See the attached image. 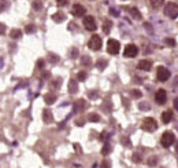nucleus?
Masks as SVG:
<instances>
[{
	"label": "nucleus",
	"mask_w": 178,
	"mask_h": 168,
	"mask_svg": "<svg viewBox=\"0 0 178 168\" xmlns=\"http://www.w3.org/2000/svg\"><path fill=\"white\" fill-rule=\"evenodd\" d=\"M78 91V84H77V80H73L71 79L69 81V93L70 94H77Z\"/></svg>",
	"instance_id": "15"
},
{
	"label": "nucleus",
	"mask_w": 178,
	"mask_h": 168,
	"mask_svg": "<svg viewBox=\"0 0 178 168\" xmlns=\"http://www.w3.org/2000/svg\"><path fill=\"white\" fill-rule=\"evenodd\" d=\"M163 1H165V0H149V4H151L154 8H159V7L163 4Z\"/></svg>",
	"instance_id": "23"
},
{
	"label": "nucleus",
	"mask_w": 178,
	"mask_h": 168,
	"mask_svg": "<svg viewBox=\"0 0 178 168\" xmlns=\"http://www.w3.org/2000/svg\"><path fill=\"white\" fill-rule=\"evenodd\" d=\"M174 142H175V135L173 134L171 131L163 132V135H162V138H160V143L163 148H170Z\"/></svg>",
	"instance_id": "1"
},
{
	"label": "nucleus",
	"mask_w": 178,
	"mask_h": 168,
	"mask_svg": "<svg viewBox=\"0 0 178 168\" xmlns=\"http://www.w3.org/2000/svg\"><path fill=\"white\" fill-rule=\"evenodd\" d=\"M33 8H34V10H41V8H43V4H41V1H38V0L33 1Z\"/></svg>",
	"instance_id": "31"
},
{
	"label": "nucleus",
	"mask_w": 178,
	"mask_h": 168,
	"mask_svg": "<svg viewBox=\"0 0 178 168\" xmlns=\"http://www.w3.org/2000/svg\"><path fill=\"white\" fill-rule=\"evenodd\" d=\"M96 66H97L99 70H104V68L107 66V61H104V59H99V61L96 62Z\"/></svg>",
	"instance_id": "22"
},
{
	"label": "nucleus",
	"mask_w": 178,
	"mask_h": 168,
	"mask_svg": "<svg viewBox=\"0 0 178 168\" xmlns=\"http://www.w3.org/2000/svg\"><path fill=\"white\" fill-rule=\"evenodd\" d=\"M141 128L144 131H147V132H154V131L158 128V123H156L155 119H152V117H147V119H144V121H143Z\"/></svg>",
	"instance_id": "3"
},
{
	"label": "nucleus",
	"mask_w": 178,
	"mask_h": 168,
	"mask_svg": "<svg viewBox=\"0 0 178 168\" xmlns=\"http://www.w3.org/2000/svg\"><path fill=\"white\" fill-rule=\"evenodd\" d=\"M158 164V158L156 157H149L148 158V165H151V167H154V165Z\"/></svg>",
	"instance_id": "29"
},
{
	"label": "nucleus",
	"mask_w": 178,
	"mask_h": 168,
	"mask_svg": "<svg viewBox=\"0 0 178 168\" xmlns=\"http://www.w3.org/2000/svg\"><path fill=\"white\" fill-rule=\"evenodd\" d=\"M84 26H85V29L89 32L96 31V21H95V18L92 17V15H86V17L84 18Z\"/></svg>",
	"instance_id": "7"
},
{
	"label": "nucleus",
	"mask_w": 178,
	"mask_h": 168,
	"mask_svg": "<svg viewBox=\"0 0 178 168\" xmlns=\"http://www.w3.org/2000/svg\"><path fill=\"white\" fill-rule=\"evenodd\" d=\"M171 119H173V112L171 110H166V112L162 113V121H163L165 124H168L170 121H171Z\"/></svg>",
	"instance_id": "13"
},
{
	"label": "nucleus",
	"mask_w": 178,
	"mask_h": 168,
	"mask_svg": "<svg viewBox=\"0 0 178 168\" xmlns=\"http://www.w3.org/2000/svg\"><path fill=\"white\" fill-rule=\"evenodd\" d=\"M71 14L74 17H82L85 14V8L81 4H74L73 6V10H71Z\"/></svg>",
	"instance_id": "11"
},
{
	"label": "nucleus",
	"mask_w": 178,
	"mask_h": 168,
	"mask_svg": "<svg viewBox=\"0 0 178 168\" xmlns=\"http://www.w3.org/2000/svg\"><path fill=\"white\" fill-rule=\"evenodd\" d=\"M43 120H44V123H47V124H49V123L54 121V116H52V113H51L49 109H44L43 110Z\"/></svg>",
	"instance_id": "12"
},
{
	"label": "nucleus",
	"mask_w": 178,
	"mask_h": 168,
	"mask_svg": "<svg viewBox=\"0 0 178 168\" xmlns=\"http://www.w3.org/2000/svg\"><path fill=\"white\" fill-rule=\"evenodd\" d=\"M110 14L111 15H114V17H118V15H119V11L115 10V8H110Z\"/></svg>",
	"instance_id": "38"
},
{
	"label": "nucleus",
	"mask_w": 178,
	"mask_h": 168,
	"mask_svg": "<svg viewBox=\"0 0 178 168\" xmlns=\"http://www.w3.org/2000/svg\"><path fill=\"white\" fill-rule=\"evenodd\" d=\"M81 63H82L84 66H91V65H92L91 57H89V55H84V57L81 58Z\"/></svg>",
	"instance_id": "21"
},
{
	"label": "nucleus",
	"mask_w": 178,
	"mask_h": 168,
	"mask_svg": "<svg viewBox=\"0 0 178 168\" xmlns=\"http://www.w3.org/2000/svg\"><path fill=\"white\" fill-rule=\"evenodd\" d=\"M119 48H121V44L119 41L115 40V39H110L107 41V51L110 52L111 55H117L119 52Z\"/></svg>",
	"instance_id": "5"
},
{
	"label": "nucleus",
	"mask_w": 178,
	"mask_h": 168,
	"mask_svg": "<svg viewBox=\"0 0 178 168\" xmlns=\"http://www.w3.org/2000/svg\"><path fill=\"white\" fill-rule=\"evenodd\" d=\"M44 99H45L47 105H52V103L55 102V99H56V95H55V94H47V95L44 96Z\"/></svg>",
	"instance_id": "18"
},
{
	"label": "nucleus",
	"mask_w": 178,
	"mask_h": 168,
	"mask_svg": "<svg viewBox=\"0 0 178 168\" xmlns=\"http://www.w3.org/2000/svg\"><path fill=\"white\" fill-rule=\"evenodd\" d=\"M155 101H156L158 105H165V103L167 102V94H166L165 90L156 91V94H155Z\"/></svg>",
	"instance_id": "9"
},
{
	"label": "nucleus",
	"mask_w": 178,
	"mask_h": 168,
	"mask_svg": "<svg viewBox=\"0 0 178 168\" xmlns=\"http://www.w3.org/2000/svg\"><path fill=\"white\" fill-rule=\"evenodd\" d=\"M88 120L92 121V123H99L100 121V116L97 113H89L88 114Z\"/></svg>",
	"instance_id": "20"
},
{
	"label": "nucleus",
	"mask_w": 178,
	"mask_h": 168,
	"mask_svg": "<svg viewBox=\"0 0 178 168\" xmlns=\"http://www.w3.org/2000/svg\"><path fill=\"white\" fill-rule=\"evenodd\" d=\"M131 95L134 96V98H141V93H140L138 90H133V91H131Z\"/></svg>",
	"instance_id": "36"
},
{
	"label": "nucleus",
	"mask_w": 178,
	"mask_h": 168,
	"mask_svg": "<svg viewBox=\"0 0 178 168\" xmlns=\"http://www.w3.org/2000/svg\"><path fill=\"white\" fill-rule=\"evenodd\" d=\"M138 52V48L136 44H128L126 46V48H125V52L123 55L126 57V58H134L136 55H137Z\"/></svg>",
	"instance_id": "8"
},
{
	"label": "nucleus",
	"mask_w": 178,
	"mask_h": 168,
	"mask_svg": "<svg viewBox=\"0 0 178 168\" xmlns=\"http://www.w3.org/2000/svg\"><path fill=\"white\" fill-rule=\"evenodd\" d=\"M111 28H112V22H111L110 19H106L104 24H103V32H104L106 34H108L111 32Z\"/></svg>",
	"instance_id": "16"
},
{
	"label": "nucleus",
	"mask_w": 178,
	"mask_h": 168,
	"mask_svg": "<svg viewBox=\"0 0 178 168\" xmlns=\"http://www.w3.org/2000/svg\"><path fill=\"white\" fill-rule=\"evenodd\" d=\"M25 32H26V33H34V32H36V26H34V25H27V26L25 28Z\"/></svg>",
	"instance_id": "27"
},
{
	"label": "nucleus",
	"mask_w": 178,
	"mask_h": 168,
	"mask_svg": "<svg viewBox=\"0 0 178 168\" xmlns=\"http://www.w3.org/2000/svg\"><path fill=\"white\" fill-rule=\"evenodd\" d=\"M110 152H111V145L108 143V142H106V145L103 146V149H101V153L106 156V155H108Z\"/></svg>",
	"instance_id": "25"
},
{
	"label": "nucleus",
	"mask_w": 178,
	"mask_h": 168,
	"mask_svg": "<svg viewBox=\"0 0 178 168\" xmlns=\"http://www.w3.org/2000/svg\"><path fill=\"white\" fill-rule=\"evenodd\" d=\"M141 160H143V157H141L140 153H133V161H134V163H140Z\"/></svg>",
	"instance_id": "30"
},
{
	"label": "nucleus",
	"mask_w": 178,
	"mask_h": 168,
	"mask_svg": "<svg viewBox=\"0 0 178 168\" xmlns=\"http://www.w3.org/2000/svg\"><path fill=\"white\" fill-rule=\"evenodd\" d=\"M37 66L40 69H43L44 68V59H38V61H37Z\"/></svg>",
	"instance_id": "39"
},
{
	"label": "nucleus",
	"mask_w": 178,
	"mask_h": 168,
	"mask_svg": "<svg viewBox=\"0 0 178 168\" xmlns=\"http://www.w3.org/2000/svg\"><path fill=\"white\" fill-rule=\"evenodd\" d=\"M165 43L168 46V47H174V46H175V40H174V39H165Z\"/></svg>",
	"instance_id": "32"
},
{
	"label": "nucleus",
	"mask_w": 178,
	"mask_h": 168,
	"mask_svg": "<svg viewBox=\"0 0 178 168\" xmlns=\"http://www.w3.org/2000/svg\"><path fill=\"white\" fill-rule=\"evenodd\" d=\"M138 108H140V109H143V110H149V109H151V106H149L148 103H140V105H138Z\"/></svg>",
	"instance_id": "35"
},
{
	"label": "nucleus",
	"mask_w": 178,
	"mask_h": 168,
	"mask_svg": "<svg viewBox=\"0 0 178 168\" xmlns=\"http://www.w3.org/2000/svg\"><path fill=\"white\" fill-rule=\"evenodd\" d=\"M77 77H78V80H80V81H85V80H86V77H88V73L86 72H80Z\"/></svg>",
	"instance_id": "26"
},
{
	"label": "nucleus",
	"mask_w": 178,
	"mask_h": 168,
	"mask_svg": "<svg viewBox=\"0 0 178 168\" xmlns=\"http://www.w3.org/2000/svg\"><path fill=\"white\" fill-rule=\"evenodd\" d=\"M121 142H122V145H123V146H128V148H130V146H131L130 139H128V138H125V137L121 139Z\"/></svg>",
	"instance_id": "33"
},
{
	"label": "nucleus",
	"mask_w": 178,
	"mask_h": 168,
	"mask_svg": "<svg viewBox=\"0 0 178 168\" xmlns=\"http://www.w3.org/2000/svg\"><path fill=\"white\" fill-rule=\"evenodd\" d=\"M58 4H59V6H66V4H67V0H58Z\"/></svg>",
	"instance_id": "40"
},
{
	"label": "nucleus",
	"mask_w": 178,
	"mask_h": 168,
	"mask_svg": "<svg viewBox=\"0 0 178 168\" xmlns=\"http://www.w3.org/2000/svg\"><path fill=\"white\" fill-rule=\"evenodd\" d=\"M10 36L13 39H19L21 36H22V32H21L19 29H13V31H11V33H10Z\"/></svg>",
	"instance_id": "24"
},
{
	"label": "nucleus",
	"mask_w": 178,
	"mask_h": 168,
	"mask_svg": "<svg viewBox=\"0 0 178 168\" xmlns=\"http://www.w3.org/2000/svg\"><path fill=\"white\" fill-rule=\"evenodd\" d=\"M101 39L100 36H97V34H93L91 39H89V41H88V47L91 48V50H93V51H97V50H100L101 48Z\"/></svg>",
	"instance_id": "4"
},
{
	"label": "nucleus",
	"mask_w": 178,
	"mask_h": 168,
	"mask_svg": "<svg viewBox=\"0 0 178 168\" xmlns=\"http://www.w3.org/2000/svg\"><path fill=\"white\" fill-rule=\"evenodd\" d=\"M48 61H49L51 63H55V62L59 61V57H56L55 54H49V57H48Z\"/></svg>",
	"instance_id": "28"
},
{
	"label": "nucleus",
	"mask_w": 178,
	"mask_h": 168,
	"mask_svg": "<svg viewBox=\"0 0 178 168\" xmlns=\"http://www.w3.org/2000/svg\"><path fill=\"white\" fill-rule=\"evenodd\" d=\"M174 108L178 110V98H175V99H174Z\"/></svg>",
	"instance_id": "42"
},
{
	"label": "nucleus",
	"mask_w": 178,
	"mask_h": 168,
	"mask_svg": "<svg viewBox=\"0 0 178 168\" xmlns=\"http://www.w3.org/2000/svg\"><path fill=\"white\" fill-rule=\"evenodd\" d=\"M165 15L171 19L178 17V4L177 3H167L165 6Z\"/></svg>",
	"instance_id": "2"
},
{
	"label": "nucleus",
	"mask_w": 178,
	"mask_h": 168,
	"mask_svg": "<svg viewBox=\"0 0 178 168\" xmlns=\"http://www.w3.org/2000/svg\"><path fill=\"white\" fill-rule=\"evenodd\" d=\"M110 165H111V163L108 161V160H104V161L101 163V167L100 168H110Z\"/></svg>",
	"instance_id": "37"
},
{
	"label": "nucleus",
	"mask_w": 178,
	"mask_h": 168,
	"mask_svg": "<svg viewBox=\"0 0 178 168\" xmlns=\"http://www.w3.org/2000/svg\"><path fill=\"white\" fill-rule=\"evenodd\" d=\"M129 13H130V15L133 18H136V19H140V18H141V14H140V11H138L136 7H131L130 10H129Z\"/></svg>",
	"instance_id": "19"
},
{
	"label": "nucleus",
	"mask_w": 178,
	"mask_h": 168,
	"mask_svg": "<svg viewBox=\"0 0 178 168\" xmlns=\"http://www.w3.org/2000/svg\"><path fill=\"white\" fill-rule=\"evenodd\" d=\"M175 152L178 153V142H177V145H175Z\"/></svg>",
	"instance_id": "43"
},
{
	"label": "nucleus",
	"mask_w": 178,
	"mask_h": 168,
	"mask_svg": "<svg viewBox=\"0 0 178 168\" xmlns=\"http://www.w3.org/2000/svg\"><path fill=\"white\" fill-rule=\"evenodd\" d=\"M156 77H158L159 81H167L170 79V70L165 66H159L158 72H156Z\"/></svg>",
	"instance_id": "6"
},
{
	"label": "nucleus",
	"mask_w": 178,
	"mask_h": 168,
	"mask_svg": "<svg viewBox=\"0 0 178 168\" xmlns=\"http://www.w3.org/2000/svg\"><path fill=\"white\" fill-rule=\"evenodd\" d=\"M138 69H141L144 72H148V70H151L152 68V62L149 59H141V61L138 62Z\"/></svg>",
	"instance_id": "10"
},
{
	"label": "nucleus",
	"mask_w": 178,
	"mask_h": 168,
	"mask_svg": "<svg viewBox=\"0 0 178 168\" xmlns=\"http://www.w3.org/2000/svg\"><path fill=\"white\" fill-rule=\"evenodd\" d=\"M100 138H101V139H107V138H108V135L106 134V132H103V134L100 135Z\"/></svg>",
	"instance_id": "41"
},
{
	"label": "nucleus",
	"mask_w": 178,
	"mask_h": 168,
	"mask_svg": "<svg viewBox=\"0 0 178 168\" xmlns=\"http://www.w3.org/2000/svg\"><path fill=\"white\" fill-rule=\"evenodd\" d=\"M77 57H78V50H77V48H73V50H71V51H70V58H77Z\"/></svg>",
	"instance_id": "34"
},
{
	"label": "nucleus",
	"mask_w": 178,
	"mask_h": 168,
	"mask_svg": "<svg viewBox=\"0 0 178 168\" xmlns=\"http://www.w3.org/2000/svg\"><path fill=\"white\" fill-rule=\"evenodd\" d=\"M85 106H86L85 99H78V101L74 102V110H75V112H81V110H84Z\"/></svg>",
	"instance_id": "14"
},
{
	"label": "nucleus",
	"mask_w": 178,
	"mask_h": 168,
	"mask_svg": "<svg viewBox=\"0 0 178 168\" xmlns=\"http://www.w3.org/2000/svg\"><path fill=\"white\" fill-rule=\"evenodd\" d=\"M52 19H54L55 22H62V21L66 19V15H64L62 11H59V13H56V14L52 15Z\"/></svg>",
	"instance_id": "17"
}]
</instances>
